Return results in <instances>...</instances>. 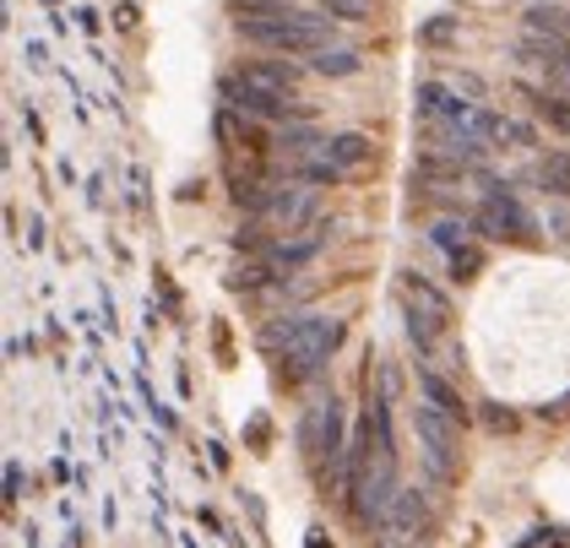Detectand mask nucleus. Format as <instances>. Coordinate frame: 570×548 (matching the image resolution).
<instances>
[{
	"label": "nucleus",
	"instance_id": "nucleus-1",
	"mask_svg": "<svg viewBox=\"0 0 570 548\" xmlns=\"http://www.w3.org/2000/svg\"><path fill=\"white\" fill-rule=\"evenodd\" d=\"M337 17L332 11H305V6H283V11H245L234 17V33L250 43V49H266V55H315L326 43H337Z\"/></svg>",
	"mask_w": 570,
	"mask_h": 548
},
{
	"label": "nucleus",
	"instance_id": "nucleus-2",
	"mask_svg": "<svg viewBox=\"0 0 570 548\" xmlns=\"http://www.w3.org/2000/svg\"><path fill=\"white\" fill-rule=\"evenodd\" d=\"M348 326L337 315H283V326H266L262 342L277 359V370L288 380H309L332 364V353L343 348Z\"/></svg>",
	"mask_w": 570,
	"mask_h": 548
},
{
	"label": "nucleus",
	"instance_id": "nucleus-3",
	"mask_svg": "<svg viewBox=\"0 0 570 548\" xmlns=\"http://www.w3.org/2000/svg\"><path fill=\"white\" fill-rule=\"evenodd\" d=\"M396 294H402V310H407V342L419 353H435V337L451 326V299H445V288H435L424 272H402Z\"/></svg>",
	"mask_w": 570,
	"mask_h": 548
},
{
	"label": "nucleus",
	"instance_id": "nucleus-4",
	"mask_svg": "<svg viewBox=\"0 0 570 548\" xmlns=\"http://www.w3.org/2000/svg\"><path fill=\"white\" fill-rule=\"evenodd\" d=\"M473 228H479L483 239H505V245H532L538 239V217L517 202V190L505 179H489V196L473 212Z\"/></svg>",
	"mask_w": 570,
	"mask_h": 548
},
{
	"label": "nucleus",
	"instance_id": "nucleus-5",
	"mask_svg": "<svg viewBox=\"0 0 570 548\" xmlns=\"http://www.w3.org/2000/svg\"><path fill=\"white\" fill-rule=\"evenodd\" d=\"M315 217H321V190L305 185V179H294V185L277 179V190H272V202H266V212L256 217V223L277 228V234H309Z\"/></svg>",
	"mask_w": 570,
	"mask_h": 548
},
{
	"label": "nucleus",
	"instance_id": "nucleus-6",
	"mask_svg": "<svg viewBox=\"0 0 570 548\" xmlns=\"http://www.w3.org/2000/svg\"><path fill=\"white\" fill-rule=\"evenodd\" d=\"M413 429H419V446H424V467H430L435 478H451V472H456V429H462V423L445 419L430 402H419V408H413Z\"/></svg>",
	"mask_w": 570,
	"mask_h": 548
},
{
	"label": "nucleus",
	"instance_id": "nucleus-7",
	"mask_svg": "<svg viewBox=\"0 0 570 548\" xmlns=\"http://www.w3.org/2000/svg\"><path fill=\"white\" fill-rule=\"evenodd\" d=\"M234 77H239L245 87H256V92H266V98H283V104H294V98H299V87H305V71H299L294 60H283V55L245 60Z\"/></svg>",
	"mask_w": 570,
	"mask_h": 548
},
{
	"label": "nucleus",
	"instance_id": "nucleus-8",
	"mask_svg": "<svg viewBox=\"0 0 570 548\" xmlns=\"http://www.w3.org/2000/svg\"><path fill=\"white\" fill-rule=\"evenodd\" d=\"M299 440H305L309 457H326V462L343 467L348 457V446H343V413H337V402L326 397V402H315L305 413V429H299Z\"/></svg>",
	"mask_w": 570,
	"mask_h": 548
},
{
	"label": "nucleus",
	"instance_id": "nucleus-9",
	"mask_svg": "<svg viewBox=\"0 0 570 548\" xmlns=\"http://www.w3.org/2000/svg\"><path fill=\"white\" fill-rule=\"evenodd\" d=\"M413 104H419L424 120H445V126H468V120H473V104L451 82H424L413 92Z\"/></svg>",
	"mask_w": 570,
	"mask_h": 548
},
{
	"label": "nucleus",
	"instance_id": "nucleus-10",
	"mask_svg": "<svg viewBox=\"0 0 570 548\" xmlns=\"http://www.w3.org/2000/svg\"><path fill=\"white\" fill-rule=\"evenodd\" d=\"M277 277H283V266H277L272 255H245V261H234V266H228L223 288H228V294H266Z\"/></svg>",
	"mask_w": 570,
	"mask_h": 548
},
{
	"label": "nucleus",
	"instance_id": "nucleus-11",
	"mask_svg": "<svg viewBox=\"0 0 570 548\" xmlns=\"http://www.w3.org/2000/svg\"><path fill=\"white\" fill-rule=\"evenodd\" d=\"M522 33L570 39V6H560V0H532V6L522 11Z\"/></svg>",
	"mask_w": 570,
	"mask_h": 548
},
{
	"label": "nucleus",
	"instance_id": "nucleus-12",
	"mask_svg": "<svg viewBox=\"0 0 570 548\" xmlns=\"http://www.w3.org/2000/svg\"><path fill=\"white\" fill-rule=\"evenodd\" d=\"M419 397L430 402V408H440L445 419H456V423H468V402L456 397V385L445 375H435V370H419Z\"/></svg>",
	"mask_w": 570,
	"mask_h": 548
},
{
	"label": "nucleus",
	"instance_id": "nucleus-13",
	"mask_svg": "<svg viewBox=\"0 0 570 548\" xmlns=\"http://www.w3.org/2000/svg\"><path fill=\"white\" fill-rule=\"evenodd\" d=\"M517 60H532V66H549L560 71L570 60V39H549V33H522L517 39Z\"/></svg>",
	"mask_w": 570,
	"mask_h": 548
},
{
	"label": "nucleus",
	"instance_id": "nucleus-14",
	"mask_svg": "<svg viewBox=\"0 0 570 548\" xmlns=\"http://www.w3.org/2000/svg\"><path fill=\"white\" fill-rule=\"evenodd\" d=\"M370 153H375V141L370 136H358V130H343V136H326V158L337 164V169H358V164H370Z\"/></svg>",
	"mask_w": 570,
	"mask_h": 548
},
{
	"label": "nucleus",
	"instance_id": "nucleus-15",
	"mask_svg": "<svg viewBox=\"0 0 570 548\" xmlns=\"http://www.w3.org/2000/svg\"><path fill=\"white\" fill-rule=\"evenodd\" d=\"M309 71L315 77H358V49H348V43H326V49H315L309 55Z\"/></svg>",
	"mask_w": 570,
	"mask_h": 548
},
{
	"label": "nucleus",
	"instance_id": "nucleus-16",
	"mask_svg": "<svg viewBox=\"0 0 570 548\" xmlns=\"http://www.w3.org/2000/svg\"><path fill=\"white\" fill-rule=\"evenodd\" d=\"M294 179H305V185H348L353 174L337 169V164L326 158V147H321V153H309V158H294Z\"/></svg>",
	"mask_w": 570,
	"mask_h": 548
},
{
	"label": "nucleus",
	"instance_id": "nucleus-17",
	"mask_svg": "<svg viewBox=\"0 0 570 548\" xmlns=\"http://www.w3.org/2000/svg\"><path fill=\"white\" fill-rule=\"evenodd\" d=\"M532 179H538L549 196H566L570 202V153H549V158L532 169Z\"/></svg>",
	"mask_w": 570,
	"mask_h": 548
},
{
	"label": "nucleus",
	"instance_id": "nucleus-18",
	"mask_svg": "<svg viewBox=\"0 0 570 548\" xmlns=\"http://www.w3.org/2000/svg\"><path fill=\"white\" fill-rule=\"evenodd\" d=\"M430 239H435L445 255H456L462 245H473V234H468V223H462V217H440L435 228H430Z\"/></svg>",
	"mask_w": 570,
	"mask_h": 548
},
{
	"label": "nucleus",
	"instance_id": "nucleus-19",
	"mask_svg": "<svg viewBox=\"0 0 570 548\" xmlns=\"http://www.w3.org/2000/svg\"><path fill=\"white\" fill-rule=\"evenodd\" d=\"M445 266H451V277H456V283H479L483 277V251L479 245H462L456 255H445Z\"/></svg>",
	"mask_w": 570,
	"mask_h": 548
},
{
	"label": "nucleus",
	"instance_id": "nucleus-20",
	"mask_svg": "<svg viewBox=\"0 0 570 548\" xmlns=\"http://www.w3.org/2000/svg\"><path fill=\"white\" fill-rule=\"evenodd\" d=\"M419 39L430 43V49H440V43H456V17H430V22L419 28Z\"/></svg>",
	"mask_w": 570,
	"mask_h": 548
},
{
	"label": "nucleus",
	"instance_id": "nucleus-21",
	"mask_svg": "<svg viewBox=\"0 0 570 548\" xmlns=\"http://www.w3.org/2000/svg\"><path fill=\"white\" fill-rule=\"evenodd\" d=\"M321 11H332L337 22H364L370 17V0H321Z\"/></svg>",
	"mask_w": 570,
	"mask_h": 548
},
{
	"label": "nucleus",
	"instance_id": "nucleus-22",
	"mask_svg": "<svg viewBox=\"0 0 570 548\" xmlns=\"http://www.w3.org/2000/svg\"><path fill=\"white\" fill-rule=\"evenodd\" d=\"M483 429H494V434H511V429H517V413H511V408H500V402H483Z\"/></svg>",
	"mask_w": 570,
	"mask_h": 548
},
{
	"label": "nucleus",
	"instance_id": "nucleus-23",
	"mask_svg": "<svg viewBox=\"0 0 570 548\" xmlns=\"http://www.w3.org/2000/svg\"><path fill=\"white\" fill-rule=\"evenodd\" d=\"M294 0H234V11H283Z\"/></svg>",
	"mask_w": 570,
	"mask_h": 548
},
{
	"label": "nucleus",
	"instance_id": "nucleus-24",
	"mask_svg": "<svg viewBox=\"0 0 570 548\" xmlns=\"http://www.w3.org/2000/svg\"><path fill=\"white\" fill-rule=\"evenodd\" d=\"M77 22H82V33H98L104 22H98V11H77Z\"/></svg>",
	"mask_w": 570,
	"mask_h": 548
},
{
	"label": "nucleus",
	"instance_id": "nucleus-25",
	"mask_svg": "<svg viewBox=\"0 0 570 548\" xmlns=\"http://www.w3.org/2000/svg\"><path fill=\"white\" fill-rule=\"evenodd\" d=\"M309 548H332L326 544V532H309Z\"/></svg>",
	"mask_w": 570,
	"mask_h": 548
},
{
	"label": "nucleus",
	"instance_id": "nucleus-26",
	"mask_svg": "<svg viewBox=\"0 0 570 548\" xmlns=\"http://www.w3.org/2000/svg\"><path fill=\"white\" fill-rule=\"evenodd\" d=\"M554 77H560V82H570V60H566V66H560V71H554Z\"/></svg>",
	"mask_w": 570,
	"mask_h": 548
},
{
	"label": "nucleus",
	"instance_id": "nucleus-27",
	"mask_svg": "<svg viewBox=\"0 0 570 548\" xmlns=\"http://www.w3.org/2000/svg\"><path fill=\"white\" fill-rule=\"evenodd\" d=\"M527 6H532V0H527Z\"/></svg>",
	"mask_w": 570,
	"mask_h": 548
}]
</instances>
